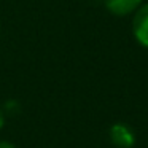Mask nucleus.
<instances>
[{
    "label": "nucleus",
    "mask_w": 148,
    "mask_h": 148,
    "mask_svg": "<svg viewBox=\"0 0 148 148\" xmlns=\"http://www.w3.org/2000/svg\"><path fill=\"white\" fill-rule=\"evenodd\" d=\"M132 34L143 48L148 49V3H142L134 13Z\"/></svg>",
    "instance_id": "nucleus-1"
},
{
    "label": "nucleus",
    "mask_w": 148,
    "mask_h": 148,
    "mask_svg": "<svg viewBox=\"0 0 148 148\" xmlns=\"http://www.w3.org/2000/svg\"><path fill=\"white\" fill-rule=\"evenodd\" d=\"M110 142L115 145L116 148H132L135 143V135L129 126L123 124V123H116L110 127Z\"/></svg>",
    "instance_id": "nucleus-2"
},
{
    "label": "nucleus",
    "mask_w": 148,
    "mask_h": 148,
    "mask_svg": "<svg viewBox=\"0 0 148 148\" xmlns=\"http://www.w3.org/2000/svg\"><path fill=\"white\" fill-rule=\"evenodd\" d=\"M143 0H103L105 8L115 16H127L135 13Z\"/></svg>",
    "instance_id": "nucleus-3"
},
{
    "label": "nucleus",
    "mask_w": 148,
    "mask_h": 148,
    "mask_svg": "<svg viewBox=\"0 0 148 148\" xmlns=\"http://www.w3.org/2000/svg\"><path fill=\"white\" fill-rule=\"evenodd\" d=\"M5 110L8 113H16L18 112V102L16 100H8L7 105H5Z\"/></svg>",
    "instance_id": "nucleus-4"
},
{
    "label": "nucleus",
    "mask_w": 148,
    "mask_h": 148,
    "mask_svg": "<svg viewBox=\"0 0 148 148\" xmlns=\"http://www.w3.org/2000/svg\"><path fill=\"white\" fill-rule=\"evenodd\" d=\"M0 148H16L13 143H10V142L7 140H0Z\"/></svg>",
    "instance_id": "nucleus-5"
},
{
    "label": "nucleus",
    "mask_w": 148,
    "mask_h": 148,
    "mask_svg": "<svg viewBox=\"0 0 148 148\" xmlns=\"http://www.w3.org/2000/svg\"><path fill=\"white\" fill-rule=\"evenodd\" d=\"M3 124H5V116H3V112L0 110V129L3 127Z\"/></svg>",
    "instance_id": "nucleus-6"
}]
</instances>
